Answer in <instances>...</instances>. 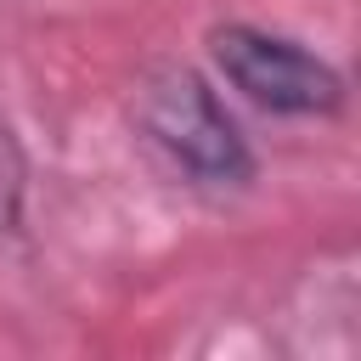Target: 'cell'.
Masks as SVG:
<instances>
[{
	"mask_svg": "<svg viewBox=\"0 0 361 361\" xmlns=\"http://www.w3.org/2000/svg\"><path fill=\"white\" fill-rule=\"evenodd\" d=\"M141 124L203 180H243L254 169L237 124L192 68H158L141 85Z\"/></svg>",
	"mask_w": 361,
	"mask_h": 361,
	"instance_id": "obj_1",
	"label": "cell"
},
{
	"mask_svg": "<svg viewBox=\"0 0 361 361\" xmlns=\"http://www.w3.org/2000/svg\"><path fill=\"white\" fill-rule=\"evenodd\" d=\"M214 56L226 68V79L271 107V113H333L344 102V79L310 56L305 45L282 39V34H259V28H220L214 34Z\"/></svg>",
	"mask_w": 361,
	"mask_h": 361,
	"instance_id": "obj_2",
	"label": "cell"
}]
</instances>
